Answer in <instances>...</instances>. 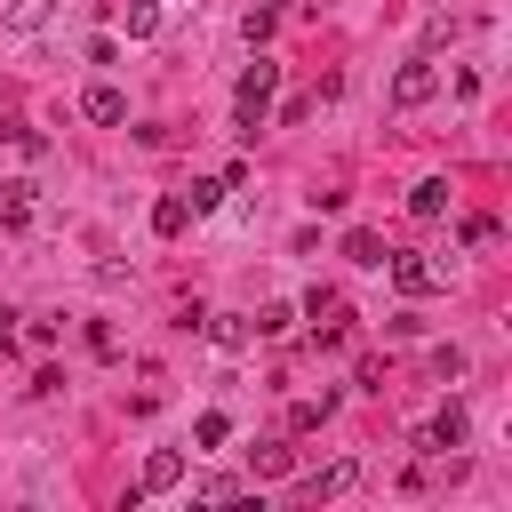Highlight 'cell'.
<instances>
[{"label": "cell", "instance_id": "obj_1", "mask_svg": "<svg viewBox=\"0 0 512 512\" xmlns=\"http://www.w3.org/2000/svg\"><path fill=\"white\" fill-rule=\"evenodd\" d=\"M272 88H280V64H272V56H256V64L240 72V88H232V128H240V136H256V128H264Z\"/></svg>", "mask_w": 512, "mask_h": 512}, {"label": "cell", "instance_id": "obj_2", "mask_svg": "<svg viewBox=\"0 0 512 512\" xmlns=\"http://www.w3.org/2000/svg\"><path fill=\"white\" fill-rule=\"evenodd\" d=\"M432 96H440V64H432V56H408V64L392 72V104L416 112V104H432Z\"/></svg>", "mask_w": 512, "mask_h": 512}, {"label": "cell", "instance_id": "obj_3", "mask_svg": "<svg viewBox=\"0 0 512 512\" xmlns=\"http://www.w3.org/2000/svg\"><path fill=\"white\" fill-rule=\"evenodd\" d=\"M384 272H392V288H400V296H432V288L448 280V272H440L432 256H416V248H392V256H384Z\"/></svg>", "mask_w": 512, "mask_h": 512}, {"label": "cell", "instance_id": "obj_4", "mask_svg": "<svg viewBox=\"0 0 512 512\" xmlns=\"http://www.w3.org/2000/svg\"><path fill=\"white\" fill-rule=\"evenodd\" d=\"M80 112H88V120H96V128H112V120H128V96H120V88H112V80H96V88H88V96H80Z\"/></svg>", "mask_w": 512, "mask_h": 512}, {"label": "cell", "instance_id": "obj_5", "mask_svg": "<svg viewBox=\"0 0 512 512\" xmlns=\"http://www.w3.org/2000/svg\"><path fill=\"white\" fill-rule=\"evenodd\" d=\"M464 432H472V424H464V408L448 400V408H440V416L424 424V440H416V448H464Z\"/></svg>", "mask_w": 512, "mask_h": 512}, {"label": "cell", "instance_id": "obj_6", "mask_svg": "<svg viewBox=\"0 0 512 512\" xmlns=\"http://www.w3.org/2000/svg\"><path fill=\"white\" fill-rule=\"evenodd\" d=\"M248 472H256V480H280V472H296V448H288V440H256V448H248Z\"/></svg>", "mask_w": 512, "mask_h": 512}, {"label": "cell", "instance_id": "obj_7", "mask_svg": "<svg viewBox=\"0 0 512 512\" xmlns=\"http://www.w3.org/2000/svg\"><path fill=\"white\" fill-rule=\"evenodd\" d=\"M176 480H184V456H176V448H152V456H144V480H136V488H144V496H160V488H176Z\"/></svg>", "mask_w": 512, "mask_h": 512}, {"label": "cell", "instance_id": "obj_8", "mask_svg": "<svg viewBox=\"0 0 512 512\" xmlns=\"http://www.w3.org/2000/svg\"><path fill=\"white\" fill-rule=\"evenodd\" d=\"M32 192H40L32 176H16V184H0V216H8V224H32V208H40Z\"/></svg>", "mask_w": 512, "mask_h": 512}, {"label": "cell", "instance_id": "obj_9", "mask_svg": "<svg viewBox=\"0 0 512 512\" xmlns=\"http://www.w3.org/2000/svg\"><path fill=\"white\" fill-rule=\"evenodd\" d=\"M184 224H192V200H184V192H168V200H152V232H160V240H176Z\"/></svg>", "mask_w": 512, "mask_h": 512}, {"label": "cell", "instance_id": "obj_10", "mask_svg": "<svg viewBox=\"0 0 512 512\" xmlns=\"http://www.w3.org/2000/svg\"><path fill=\"white\" fill-rule=\"evenodd\" d=\"M352 480H360V464H352V456H336L328 472H312V480H304V496H344Z\"/></svg>", "mask_w": 512, "mask_h": 512}, {"label": "cell", "instance_id": "obj_11", "mask_svg": "<svg viewBox=\"0 0 512 512\" xmlns=\"http://www.w3.org/2000/svg\"><path fill=\"white\" fill-rule=\"evenodd\" d=\"M408 216H424V224H432V216H448V184H440V176H424V184L408 192Z\"/></svg>", "mask_w": 512, "mask_h": 512}, {"label": "cell", "instance_id": "obj_12", "mask_svg": "<svg viewBox=\"0 0 512 512\" xmlns=\"http://www.w3.org/2000/svg\"><path fill=\"white\" fill-rule=\"evenodd\" d=\"M200 328H208V336H216V344H224V352H240V344H248V336H256V328H248V320H240V312H208V320H200Z\"/></svg>", "mask_w": 512, "mask_h": 512}, {"label": "cell", "instance_id": "obj_13", "mask_svg": "<svg viewBox=\"0 0 512 512\" xmlns=\"http://www.w3.org/2000/svg\"><path fill=\"white\" fill-rule=\"evenodd\" d=\"M120 24H128V40H152L160 32V0H120Z\"/></svg>", "mask_w": 512, "mask_h": 512}, {"label": "cell", "instance_id": "obj_14", "mask_svg": "<svg viewBox=\"0 0 512 512\" xmlns=\"http://www.w3.org/2000/svg\"><path fill=\"white\" fill-rule=\"evenodd\" d=\"M344 256H352V264H368V272H384V256H392V248H384L376 232H344Z\"/></svg>", "mask_w": 512, "mask_h": 512}, {"label": "cell", "instance_id": "obj_15", "mask_svg": "<svg viewBox=\"0 0 512 512\" xmlns=\"http://www.w3.org/2000/svg\"><path fill=\"white\" fill-rule=\"evenodd\" d=\"M192 440H200V448H224V440H232V416H224V408L192 416Z\"/></svg>", "mask_w": 512, "mask_h": 512}, {"label": "cell", "instance_id": "obj_16", "mask_svg": "<svg viewBox=\"0 0 512 512\" xmlns=\"http://www.w3.org/2000/svg\"><path fill=\"white\" fill-rule=\"evenodd\" d=\"M48 16H56V0H16V8H8V32H40Z\"/></svg>", "mask_w": 512, "mask_h": 512}, {"label": "cell", "instance_id": "obj_17", "mask_svg": "<svg viewBox=\"0 0 512 512\" xmlns=\"http://www.w3.org/2000/svg\"><path fill=\"white\" fill-rule=\"evenodd\" d=\"M328 408H336V392H320V400H296V408H288V432H312Z\"/></svg>", "mask_w": 512, "mask_h": 512}, {"label": "cell", "instance_id": "obj_18", "mask_svg": "<svg viewBox=\"0 0 512 512\" xmlns=\"http://www.w3.org/2000/svg\"><path fill=\"white\" fill-rule=\"evenodd\" d=\"M184 200H192V216H208V208L224 200V176H192V192H184Z\"/></svg>", "mask_w": 512, "mask_h": 512}, {"label": "cell", "instance_id": "obj_19", "mask_svg": "<svg viewBox=\"0 0 512 512\" xmlns=\"http://www.w3.org/2000/svg\"><path fill=\"white\" fill-rule=\"evenodd\" d=\"M456 240H464V248H488V240H496V216H464Z\"/></svg>", "mask_w": 512, "mask_h": 512}, {"label": "cell", "instance_id": "obj_20", "mask_svg": "<svg viewBox=\"0 0 512 512\" xmlns=\"http://www.w3.org/2000/svg\"><path fill=\"white\" fill-rule=\"evenodd\" d=\"M288 320H296V312H288V304H264V312H256V320H248V328H256V336H288Z\"/></svg>", "mask_w": 512, "mask_h": 512}, {"label": "cell", "instance_id": "obj_21", "mask_svg": "<svg viewBox=\"0 0 512 512\" xmlns=\"http://www.w3.org/2000/svg\"><path fill=\"white\" fill-rule=\"evenodd\" d=\"M240 32H248V48H264V40H272V8H248V16H240Z\"/></svg>", "mask_w": 512, "mask_h": 512}, {"label": "cell", "instance_id": "obj_22", "mask_svg": "<svg viewBox=\"0 0 512 512\" xmlns=\"http://www.w3.org/2000/svg\"><path fill=\"white\" fill-rule=\"evenodd\" d=\"M256 8H272V16H280V8H296V0H256Z\"/></svg>", "mask_w": 512, "mask_h": 512}]
</instances>
